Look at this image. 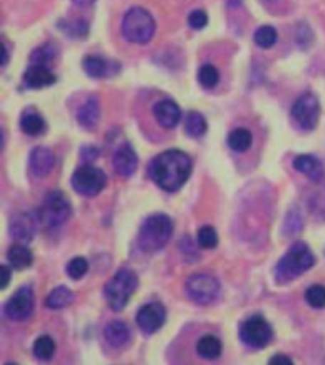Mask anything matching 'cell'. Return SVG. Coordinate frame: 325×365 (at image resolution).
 <instances>
[{"label": "cell", "mask_w": 325, "mask_h": 365, "mask_svg": "<svg viewBox=\"0 0 325 365\" xmlns=\"http://www.w3.org/2000/svg\"><path fill=\"white\" fill-rule=\"evenodd\" d=\"M192 171V160L182 150L171 148L160 153L148 165V175L162 190L177 192L188 181Z\"/></svg>", "instance_id": "cell-1"}, {"label": "cell", "mask_w": 325, "mask_h": 365, "mask_svg": "<svg viewBox=\"0 0 325 365\" xmlns=\"http://www.w3.org/2000/svg\"><path fill=\"white\" fill-rule=\"evenodd\" d=\"M173 234V221L164 213H154L143 221L139 234H137V245L145 253H156L164 250V245L170 242Z\"/></svg>", "instance_id": "cell-2"}, {"label": "cell", "mask_w": 325, "mask_h": 365, "mask_svg": "<svg viewBox=\"0 0 325 365\" xmlns=\"http://www.w3.org/2000/svg\"><path fill=\"white\" fill-rule=\"evenodd\" d=\"M314 262H316V257L310 251V247L306 244H302V242H296V244L291 245L289 251L276 264V279L279 284L291 282L296 276H301L302 272L310 270L314 267Z\"/></svg>", "instance_id": "cell-3"}, {"label": "cell", "mask_w": 325, "mask_h": 365, "mask_svg": "<svg viewBox=\"0 0 325 365\" xmlns=\"http://www.w3.org/2000/svg\"><path fill=\"white\" fill-rule=\"evenodd\" d=\"M156 33V21L145 8H130L122 19V34L133 44H147Z\"/></svg>", "instance_id": "cell-4"}, {"label": "cell", "mask_w": 325, "mask_h": 365, "mask_svg": "<svg viewBox=\"0 0 325 365\" xmlns=\"http://www.w3.org/2000/svg\"><path fill=\"white\" fill-rule=\"evenodd\" d=\"M137 285H139V279H137L135 272L131 268H120L113 276V279L105 285V297H107L108 307L116 312L124 310L133 291L137 289Z\"/></svg>", "instance_id": "cell-5"}, {"label": "cell", "mask_w": 325, "mask_h": 365, "mask_svg": "<svg viewBox=\"0 0 325 365\" xmlns=\"http://www.w3.org/2000/svg\"><path fill=\"white\" fill-rule=\"evenodd\" d=\"M71 215H73V207L61 190H51L40 207V221L48 228H59L71 219Z\"/></svg>", "instance_id": "cell-6"}, {"label": "cell", "mask_w": 325, "mask_h": 365, "mask_svg": "<svg viewBox=\"0 0 325 365\" xmlns=\"http://www.w3.org/2000/svg\"><path fill=\"white\" fill-rule=\"evenodd\" d=\"M185 289H187V295L190 301H194L196 304H204V307L215 302L219 299V295H221V284H219V279L205 272L192 274L187 279Z\"/></svg>", "instance_id": "cell-7"}, {"label": "cell", "mask_w": 325, "mask_h": 365, "mask_svg": "<svg viewBox=\"0 0 325 365\" xmlns=\"http://www.w3.org/2000/svg\"><path fill=\"white\" fill-rule=\"evenodd\" d=\"M71 182H73L74 190L82 196H97L103 188L107 187V175L96 165L84 164L76 168Z\"/></svg>", "instance_id": "cell-8"}, {"label": "cell", "mask_w": 325, "mask_h": 365, "mask_svg": "<svg viewBox=\"0 0 325 365\" xmlns=\"http://www.w3.org/2000/svg\"><path fill=\"white\" fill-rule=\"evenodd\" d=\"M319 118V101L314 93H302L291 107V120L302 131L316 128Z\"/></svg>", "instance_id": "cell-9"}, {"label": "cell", "mask_w": 325, "mask_h": 365, "mask_svg": "<svg viewBox=\"0 0 325 365\" xmlns=\"http://www.w3.org/2000/svg\"><path fill=\"white\" fill-rule=\"evenodd\" d=\"M239 336L242 341L251 348H264L270 344L274 336V331L270 327L267 319L255 314V316H249L245 319L242 327H239Z\"/></svg>", "instance_id": "cell-10"}, {"label": "cell", "mask_w": 325, "mask_h": 365, "mask_svg": "<svg viewBox=\"0 0 325 365\" xmlns=\"http://www.w3.org/2000/svg\"><path fill=\"white\" fill-rule=\"evenodd\" d=\"M34 295L31 287H21L4 304V316L11 322H23L33 314Z\"/></svg>", "instance_id": "cell-11"}, {"label": "cell", "mask_w": 325, "mask_h": 365, "mask_svg": "<svg viewBox=\"0 0 325 365\" xmlns=\"http://www.w3.org/2000/svg\"><path fill=\"white\" fill-rule=\"evenodd\" d=\"M165 322V307L162 302H148L137 312V325L145 333H154L158 331Z\"/></svg>", "instance_id": "cell-12"}, {"label": "cell", "mask_w": 325, "mask_h": 365, "mask_svg": "<svg viewBox=\"0 0 325 365\" xmlns=\"http://www.w3.org/2000/svg\"><path fill=\"white\" fill-rule=\"evenodd\" d=\"M86 74H90L91 78H108L118 74L120 65L116 61H108L101 56H86L82 61Z\"/></svg>", "instance_id": "cell-13"}, {"label": "cell", "mask_w": 325, "mask_h": 365, "mask_svg": "<svg viewBox=\"0 0 325 365\" xmlns=\"http://www.w3.org/2000/svg\"><path fill=\"white\" fill-rule=\"evenodd\" d=\"M34 232H36V221L31 213H17V215L11 217L10 221V234L11 238L17 240V242H23L27 244L34 238Z\"/></svg>", "instance_id": "cell-14"}, {"label": "cell", "mask_w": 325, "mask_h": 365, "mask_svg": "<svg viewBox=\"0 0 325 365\" xmlns=\"http://www.w3.org/2000/svg\"><path fill=\"white\" fill-rule=\"evenodd\" d=\"M153 113L156 122L162 128H167V130L175 128L179 124V120H181V108H179V105L173 99H162V101H158L153 107Z\"/></svg>", "instance_id": "cell-15"}, {"label": "cell", "mask_w": 325, "mask_h": 365, "mask_svg": "<svg viewBox=\"0 0 325 365\" xmlns=\"http://www.w3.org/2000/svg\"><path fill=\"white\" fill-rule=\"evenodd\" d=\"M56 165V156L48 147H34L29 158L31 173L36 177H46Z\"/></svg>", "instance_id": "cell-16"}, {"label": "cell", "mask_w": 325, "mask_h": 365, "mask_svg": "<svg viewBox=\"0 0 325 365\" xmlns=\"http://www.w3.org/2000/svg\"><path fill=\"white\" fill-rule=\"evenodd\" d=\"M25 84L33 90H40V88H46V86L56 84V74L51 73L48 65H40V63H31V67L25 71Z\"/></svg>", "instance_id": "cell-17"}, {"label": "cell", "mask_w": 325, "mask_h": 365, "mask_svg": "<svg viewBox=\"0 0 325 365\" xmlns=\"http://www.w3.org/2000/svg\"><path fill=\"white\" fill-rule=\"evenodd\" d=\"M113 164L114 170H116V173H118L120 177L133 175L137 170V164H139L133 147H131V145H122V147L116 150V154H114Z\"/></svg>", "instance_id": "cell-18"}, {"label": "cell", "mask_w": 325, "mask_h": 365, "mask_svg": "<svg viewBox=\"0 0 325 365\" xmlns=\"http://www.w3.org/2000/svg\"><path fill=\"white\" fill-rule=\"evenodd\" d=\"M293 168H295L299 173L306 175L310 181L321 182L325 177V168L324 164L319 162L316 156H310V154H302V156H296L295 162H293Z\"/></svg>", "instance_id": "cell-19"}, {"label": "cell", "mask_w": 325, "mask_h": 365, "mask_svg": "<svg viewBox=\"0 0 325 365\" xmlns=\"http://www.w3.org/2000/svg\"><path fill=\"white\" fill-rule=\"evenodd\" d=\"M99 116H101V105L97 96H90L82 105H80L76 118H78L80 125L86 130H96L99 124Z\"/></svg>", "instance_id": "cell-20"}, {"label": "cell", "mask_w": 325, "mask_h": 365, "mask_svg": "<svg viewBox=\"0 0 325 365\" xmlns=\"http://www.w3.org/2000/svg\"><path fill=\"white\" fill-rule=\"evenodd\" d=\"M103 333H105V339H107L108 344L114 348H124L131 339L130 327L120 319H113L110 324H107Z\"/></svg>", "instance_id": "cell-21"}, {"label": "cell", "mask_w": 325, "mask_h": 365, "mask_svg": "<svg viewBox=\"0 0 325 365\" xmlns=\"http://www.w3.org/2000/svg\"><path fill=\"white\" fill-rule=\"evenodd\" d=\"M19 125H21L23 133H27V135H33V137L44 133L46 130L44 118H42L34 108H25V110H23Z\"/></svg>", "instance_id": "cell-22"}, {"label": "cell", "mask_w": 325, "mask_h": 365, "mask_svg": "<svg viewBox=\"0 0 325 365\" xmlns=\"http://www.w3.org/2000/svg\"><path fill=\"white\" fill-rule=\"evenodd\" d=\"M196 350H198V354L202 356V358L213 359V358H219V356H221L222 344L215 335L205 333V335L200 336L198 342H196Z\"/></svg>", "instance_id": "cell-23"}, {"label": "cell", "mask_w": 325, "mask_h": 365, "mask_svg": "<svg viewBox=\"0 0 325 365\" xmlns=\"http://www.w3.org/2000/svg\"><path fill=\"white\" fill-rule=\"evenodd\" d=\"M6 257H8V261H10L11 267L17 268V270H25V268H29L33 264V253H31V250H29L27 245H11Z\"/></svg>", "instance_id": "cell-24"}, {"label": "cell", "mask_w": 325, "mask_h": 365, "mask_svg": "<svg viewBox=\"0 0 325 365\" xmlns=\"http://www.w3.org/2000/svg\"><path fill=\"white\" fill-rule=\"evenodd\" d=\"M73 301L74 295L68 287H56L50 295L46 297V307L50 308V310H59V308L68 307Z\"/></svg>", "instance_id": "cell-25"}, {"label": "cell", "mask_w": 325, "mask_h": 365, "mask_svg": "<svg viewBox=\"0 0 325 365\" xmlns=\"http://www.w3.org/2000/svg\"><path fill=\"white\" fill-rule=\"evenodd\" d=\"M251 143H253V135L245 128H236L228 135V147L236 150V153H245L251 147Z\"/></svg>", "instance_id": "cell-26"}, {"label": "cell", "mask_w": 325, "mask_h": 365, "mask_svg": "<svg viewBox=\"0 0 325 365\" xmlns=\"http://www.w3.org/2000/svg\"><path fill=\"white\" fill-rule=\"evenodd\" d=\"M57 25H59L63 33L67 34L68 38H86L88 31H90L88 21H84V19H63Z\"/></svg>", "instance_id": "cell-27"}, {"label": "cell", "mask_w": 325, "mask_h": 365, "mask_svg": "<svg viewBox=\"0 0 325 365\" xmlns=\"http://www.w3.org/2000/svg\"><path fill=\"white\" fill-rule=\"evenodd\" d=\"M185 130H187V133L190 137H202L207 131V122H205L204 114L196 113V110H192V113L187 114V118H185Z\"/></svg>", "instance_id": "cell-28"}, {"label": "cell", "mask_w": 325, "mask_h": 365, "mask_svg": "<svg viewBox=\"0 0 325 365\" xmlns=\"http://www.w3.org/2000/svg\"><path fill=\"white\" fill-rule=\"evenodd\" d=\"M253 40H255V44L259 46V48H272L274 44H276V40H278V31L274 27H270V25H262V27H259L255 31V36H253Z\"/></svg>", "instance_id": "cell-29"}, {"label": "cell", "mask_w": 325, "mask_h": 365, "mask_svg": "<svg viewBox=\"0 0 325 365\" xmlns=\"http://www.w3.org/2000/svg\"><path fill=\"white\" fill-rule=\"evenodd\" d=\"M33 352L38 359H50L53 356V352H56V342L48 335L38 336L33 344Z\"/></svg>", "instance_id": "cell-30"}, {"label": "cell", "mask_w": 325, "mask_h": 365, "mask_svg": "<svg viewBox=\"0 0 325 365\" xmlns=\"http://www.w3.org/2000/svg\"><path fill=\"white\" fill-rule=\"evenodd\" d=\"M198 80L205 90H213V88L219 84V71H217L213 65H210V63H207V65H202L198 71Z\"/></svg>", "instance_id": "cell-31"}, {"label": "cell", "mask_w": 325, "mask_h": 365, "mask_svg": "<svg viewBox=\"0 0 325 365\" xmlns=\"http://www.w3.org/2000/svg\"><path fill=\"white\" fill-rule=\"evenodd\" d=\"M306 302L312 308H325V287L324 285H310L306 289Z\"/></svg>", "instance_id": "cell-32"}, {"label": "cell", "mask_w": 325, "mask_h": 365, "mask_svg": "<svg viewBox=\"0 0 325 365\" xmlns=\"http://www.w3.org/2000/svg\"><path fill=\"white\" fill-rule=\"evenodd\" d=\"M88 268H90V264H88V261H86L84 257H74V259L68 261L67 274L73 279H80L84 278L86 272H88Z\"/></svg>", "instance_id": "cell-33"}, {"label": "cell", "mask_w": 325, "mask_h": 365, "mask_svg": "<svg viewBox=\"0 0 325 365\" xmlns=\"http://www.w3.org/2000/svg\"><path fill=\"white\" fill-rule=\"evenodd\" d=\"M198 244L200 247L204 250H213L219 244V238H217V232L213 227H202L198 230Z\"/></svg>", "instance_id": "cell-34"}, {"label": "cell", "mask_w": 325, "mask_h": 365, "mask_svg": "<svg viewBox=\"0 0 325 365\" xmlns=\"http://www.w3.org/2000/svg\"><path fill=\"white\" fill-rule=\"evenodd\" d=\"M57 56V51L53 46H40L36 50L33 51V56H31V63H40V65H48L50 61H53Z\"/></svg>", "instance_id": "cell-35"}, {"label": "cell", "mask_w": 325, "mask_h": 365, "mask_svg": "<svg viewBox=\"0 0 325 365\" xmlns=\"http://www.w3.org/2000/svg\"><path fill=\"white\" fill-rule=\"evenodd\" d=\"M302 228V215L299 213V210H291L285 217V225H284V234L287 236H293V234L301 232Z\"/></svg>", "instance_id": "cell-36"}, {"label": "cell", "mask_w": 325, "mask_h": 365, "mask_svg": "<svg viewBox=\"0 0 325 365\" xmlns=\"http://www.w3.org/2000/svg\"><path fill=\"white\" fill-rule=\"evenodd\" d=\"M310 207H312V213L316 215V219H325V187L318 188L316 192L312 194L310 198Z\"/></svg>", "instance_id": "cell-37"}, {"label": "cell", "mask_w": 325, "mask_h": 365, "mask_svg": "<svg viewBox=\"0 0 325 365\" xmlns=\"http://www.w3.org/2000/svg\"><path fill=\"white\" fill-rule=\"evenodd\" d=\"M188 25L196 31L204 29L207 25V14L204 10H194L190 16H188Z\"/></svg>", "instance_id": "cell-38"}, {"label": "cell", "mask_w": 325, "mask_h": 365, "mask_svg": "<svg viewBox=\"0 0 325 365\" xmlns=\"http://www.w3.org/2000/svg\"><path fill=\"white\" fill-rule=\"evenodd\" d=\"M80 154H82V160H84L86 164H90L91 160H96L99 156V150L96 147H84L80 150Z\"/></svg>", "instance_id": "cell-39"}, {"label": "cell", "mask_w": 325, "mask_h": 365, "mask_svg": "<svg viewBox=\"0 0 325 365\" xmlns=\"http://www.w3.org/2000/svg\"><path fill=\"white\" fill-rule=\"evenodd\" d=\"M272 365H291L293 364V359L289 358V356H282V354H278V356H272V358L268 359Z\"/></svg>", "instance_id": "cell-40"}, {"label": "cell", "mask_w": 325, "mask_h": 365, "mask_svg": "<svg viewBox=\"0 0 325 365\" xmlns=\"http://www.w3.org/2000/svg\"><path fill=\"white\" fill-rule=\"evenodd\" d=\"M0 272H2V284H0V287H2V289H6V287H8V284H10V276H11V270H10V267H2L0 268Z\"/></svg>", "instance_id": "cell-41"}, {"label": "cell", "mask_w": 325, "mask_h": 365, "mask_svg": "<svg viewBox=\"0 0 325 365\" xmlns=\"http://www.w3.org/2000/svg\"><path fill=\"white\" fill-rule=\"evenodd\" d=\"M2 51H4V59H2V67H6L8 65V61H10V44L8 42H2Z\"/></svg>", "instance_id": "cell-42"}, {"label": "cell", "mask_w": 325, "mask_h": 365, "mask_svg": "<svg viewBox=\"0 0 325 365\" xmlns=\"http://www.w3.org/2000/svg\"><path fill=\"white\" fill-rule=\"evenodd\" d=\"M73 2L76 6H90V4H93L96 0H73Z\"/></svg>", "instance_id": "cell-43"}]
</instances>
